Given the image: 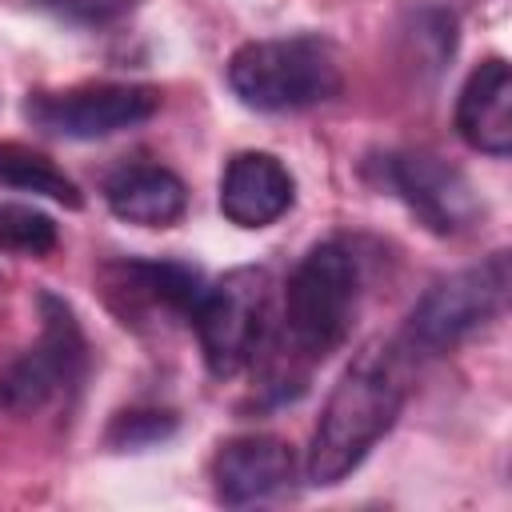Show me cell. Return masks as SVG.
I'll return each instance as SVG.
<instances>
[{"label": "cell", "mask_w": 512, "mask_h": 512, "mask_svg": "<svg viewBox=\"0 0 512 512\" xmlns=\"http://www.w3.org/2000/svg\"><path fill=\"white\" fill-rule=\"evenodd\" d=\"M408 396L404 356L392 344H368L356 360L340 372L336 388L324 400L316 420L304 476L308 484H340L348 472L364 464V456L392 432Z\"/></svg>", "instance_id": "6da1fadb"}, {"label": "cell", "mask_w": 512, "mask_h": 512, "mask_svg": "<svg viewBox=\"0 0 512 512\" xmlns=\"http://www.w3.org/2000/svg\"><path fill=\"white\" fill-rule=\"evenodd\" d=\"M360 256L344 240H324L304 252V260L292 268L284 288V312H280V340H276V380L300 392L304 372L320 360H328L352 332L356 308H360Z\"/></svg>", "instance_id": "7a4b0ae2"}, {"label": "cell", "mask_w": 512, "mask_h": 512, "mask_svg": "<svg viewBox=\"0 0 512 512\" xmlns=\"http://www.w3.org/2000/svg\"><path fill=\"white\" fill-rule=\"evenodd\" d=\"M228 88L256 112H300L340 92V60L320 36L248 40L228 60Z\"/></svg>", "instance_id": "3957f363"}, {"label": "cell", "mask_w": 512, "mask_h": 512, "mask_svg": "<svg viewBox=\"0 0 512 512\" xmlns=\"http://www.w3.org/2000/svg\"><path fill=\"white\" fill-rule=\"evenodd\" d=\"M192 328L212 376L244 372L272 340V276L268 268H232L216 284H204Z\"/></svg>", "instance_id": "277c9868"}, {"label": "cell", "mask_w": 512, "mask_h": 512, "mask_svg": "<svg viewBox=\"0 0 512 512\" xmlns=\"http://www.w3.org/2000/svg\"><path fill=\"white\" fill-rule=\"evenodd\" d=\"M508 252H492L488 260L460 268L444 280H436L416 308L404 320V336L400 344L416 356H440L448 348H456L468 332L484 328L492 316H500L504 300H508Z\"/></svg>", "instance_id": "5b68a950"}, {"label": "cell", "mask_w": 512, "mask_h": 512, "mask_svg": "<svg viewBox=\"0 0 512 512\" xmlns=\"http://www.w3.org/2000/svg\"><path fill=\"white\" fill-rule=\"evenodd\" d=\"M40 320H44V332H40L36 348L16 356L0 372V408L12 416H32V412L48 408L64 392H72L84 376V352L88 348H84V336H80L72 308L60 296L44 292L40 296Z\"/></svg>", "instance_id": "8992f818"}, {"label": "cell", "mask_w": 512, "mask_h": 512, "mask_svg": "<svg viewBox=\"0 0 512 512\" xmlns=\"http://www.w3.org/2000/svg\"><path fill=\"white\" fill-rule=\"evenodd\" d=\"M160 108L152 84H76L64 92H32L24 100V120L48 136L64 140H104L140 128Z\"/></svg>", "instance_id": "52a82bcc"}, {"label": "cell", "mask_w": 512, "mask_h": 512, "mask_svg": "<svg viewBox=\"0 0 512 512\" xmlns=\"http://www.w3.org/2000/svg\"><path fill=\"white\" fill-rule=\"evenodd\" d=\"M380 176L436 236H460L484 212L472 180L432 152H388L380 160Z\"/></svg>", "instance_id": "ba28073f"}, {"label": "cell", "mask_w": 512, "mask_h": 512, "mask_svg": "<svg viewBox=\"0 0 512 512\" xmlns=\"http://www.w3.org/2000/svg\"><path fill=\"white\" fill-rule=\"evenodd\" d=\"M296 472L292 448L280 436L252 432V436H232L216 448L212 456V488L220 504H256L288 488Z\"/></svg>", "instance_id": "9c48e42d"}, {"label": "cell", "mask_w": 512, "mask_h": 512, "mask_svg": "<svg viewBox=\"0 0 512 512\" xmlns=\"http://www.w3.org/2000/svg\"><path fill=\"white\" fill-rule=\"evenodd\" d=\"M296 200L292 172L272 152H236L220 176V212L236 228H268Z\"/></svg>", "instance_id": "30bf717a"}, {"label": "cell", "mask_w": 512, "mask_h": 512, "mask_svg": "<svg viewBox=\"0 0 512 512\" xmlns=\"http://www.w3.org/2000/svg\"><path fill=\"white\" fill-rule=\"evenodd\" d=\"M456 132L472 152L496 160L512 152V72L504 56H488L464 80L456 100Z\"/></svg>", "instance_id": "8fae6325"}, {"label": "cell", "mask_w": 512, "mask_h": 512, "mask_svg": "<svg viewBox=\"0 0 512 512\" xmlns=\"http://www.w3.org/2000/svg\"><path fill=\"white\" fill-rule=\"evenodd\" d=\"M108 208L140 228H168L188 208L184 180L164 164H124L104 180Z\"/></svg>", "instance_id": "7c38bea8"}, {"label": "cell", "mask_w": 512, "mask_h": 512, "mask_svg": "<svg viewBox=\"0 0 512 512\" xmlns=\"http://www.w3.org/2000/svg\"><path fill=\"white\" fill-rule=\"evenodd\" d=\"M104 280H108V296H128L132 304L164 308L176 316H192L204 292V276L192 264H176V260H120L104 272Z\"/></svg>", "instance_id": "4fadbf2b"}, {"label": "cell", "mask_w": 512, "mask_h": 512, "mask_svg": "<svg viewBox=\"0 0 512 512\" xmlns=\"http://www.w3.org/2000/svg\"><path fill=\"white\" fill-rule=\"evenodd\" d=\"M0 184L4 188H20V192H36V196H48L64 208H80V188L44 156V152H32L24 144H0Z\"/></svg>", "instance_id": "5bb4252c"}, {"label": "cell", "mask_w": 512, "mask_h": 512, "mask_svg": "<svg viewBox=\"0 0 512 512\" xmlns=\"http://www.w3.org/2000/svg\"><path fill=\"white\" fill-rule=\"evenodd\" d=\"M0 248L20 256H44L56 248V224L40 208L0 204Z\"/></svg>", "instance_id": "9a60e30c"}, {"label": "cell", "mask_w": 512, "mask_h": 512, "mask_svg": "<svg viewBox=\"0 0 512 512\" xmlns=\"http://www.w3.org/2000/svg\"><path fill=\"white\" fill-rule=\"evenodd\" d=\"M176 432V416L172 412H156V408H144V412H120L108 428V444L120 448V452H140V448H152L160 440H168Z\"/></svg>", "instance_id": "2e32d148"}, {"label": "cell", "mask_w": 512, "mask_h": 512, "mask_svg": "<svg viewBox=\"0 0 512 512\" xmlns=\"http://www.w3.org/2000/svg\"><path fill=\"white\" fill-rule=\"evenodd\" d=\"M40 8H52L68 20H84V24H100V20H112L120 12H128L136 0H32Z\"/></svg>", "instance_id": "e0dca14e"}]
</instances>
